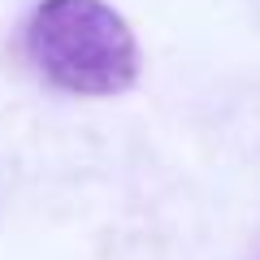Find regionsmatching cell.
Masks as SVG:
<instances>
[{"mask_svg": "<svg viewBox=\"0 0 260 260\" xmlns=\"http://www.w3.org/2000/svg\"><path fill=\"white\" fill-rule=\"evenodd\" d=\"M26 52L48 83L74 95H117L139 78V44L104 0H39Z\"/></svg>", "mask_w": 260, "mask_h": 260, "instance_id": "obj_1", "label": "cell"}]
</instances>
